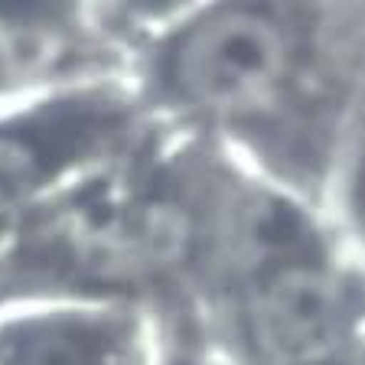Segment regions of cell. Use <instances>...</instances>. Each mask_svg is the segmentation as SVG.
I'll return each mask as SVG.
<instances>
[{
    "instance_id": "1",
    "label": "cell",
    "mask_w": 365,
    "mask_h": 365,
    "mask_svg": "<svg viewBox=\"0 0 365 365\" xmlns=\"http://www.w3.org/2000/svg\"><path fill=\"white\" fill-rule=\"evenodd\" d=\"M222 212L130 176L78 182L0 245V310L114 307L190 329Z\"/></svg>"
},
{
    "instance_id": "2",
    "label": "cell",
    "mask_w": 365,
    "mask_h": 365,
    "mask_svg": "<svg viewBox=\"0 0 365 365\" xmlns=\"http://www.w3.org/2000/svg\"><path fill=\"white\" fill-rule=\"evenodd\" d=\"M192 333L228 365H336L365 333V267L271 196L222 212Z\"/></svg>"
},
{
    "instance_id": "3",
    "label": "cell",
    "mask_w": 365,
    "mask_h": 365,
    "mask_svg": "<svg viewBox=\"0 0 365 365\" xmlns=\"http://www.w3.org/2000/svg\"><path fill=\"white\" fill-rule=\"evenodd\" d=\"M287 62V36L271 16L251 7H222L180 36L170 78L192 105L235 114L271 101Z\"/></svg>"
},
{
    "instance_id": "4",
    "label": "cell",
    "mask_w": 365,
    "mask_h": 365,
    "mask_svg": "<svg viewBox=\"0 0 365 365\" xmlns=\"http://www.w3.org/2000/svg\"><path fill=\"white\" fill-rule=\"evenodd\" d=\"M160 339L157 319L114 307L0 310V365H153Z\"/></svg>"
},
{
    "instance_id": "5",
    "label": "cell",
    "mask_w": 365,
    "mask_h": 365,
    "mask_svg": "<svg viewBox=\"0 0 365 365\" xmlns=\"http://www.w3.org/2000/svg\"><path fill=\"white\" fill-rule=\"evenodd\" d=\"M153 365H228V362L202 336H196L192 329L173 327V329H163V339H160Z\"/></svg>"
},
{
    "instance_id": "6",
    "label": "cell",
    "mask_w": 365,
    "mask_h": 365,
    "mask_svg": "<svg viewBox=\"0 0 365 365\" xmlns=\"http://www.w3.org/2000/svg\"><path fill=\"white\" fill-rule=\"evenodd\" d=\"M66 0H0V23L7 26H39L53 20Z\"/></svg>"
},
{
    "instance_id": "7",
    "label": "cell",
    "mask_w": 365,
    "mask_h": 365,
    "mask_svg": "<svg viewBox=\"0 0 365 365\" xmlns=\"http://www.w3.org/2000/svg\"><path fill=\"white\" fill-rule=\"evenodd\" d=\"M336 365H365V333H362V339H359L356 346H352V349L346 352V356H342Z\"/></svg>"
},
{
    "instance_id": "8",
    "label": "cell",
    "mask_w": 365,
    "mask_h": 365,
    "mask_svg": "<svg viewBox=\"0 0 365 365\" xmlns=\"http://www.w3.org/2000/svg\"><path fill=\"white\" fill-rule=\"evenodd\" d=\"M137 7L144 10H163V7H173V4H180V0H134Z\"/></svg>"
}]
</instances>
